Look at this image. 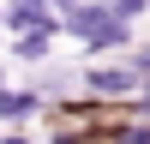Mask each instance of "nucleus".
<instances>
[{"instance_id":"f257e3e1","label":"nucleus","mask_w":150,"mask_h":144,"mask_svg":"<svg viewBox=\"0 0 150 144\" xmlns=\"http://www.w3.org/2000/svg\"><path fill=\"white\" fill-rule=\"evenodd\" d=\"M78 84H84V96L90 102H102V108H126V102H138V72L126 66V60H114V66H78Z\"/></svg>"},{"instance_id":"f03ea898","label":"nucleus","mask_w":150,"mask_h":144,"mask_svg":"<svg viewBox=\"0 0 150 144\" xmlns=\"http://www.w3.org/2000/svg\"><path fill=\"white\" fill-rule=\"evenodd\" d=\"M42 114H48V96L36 84H6L0 90V132H30Z\"/></svg>"},{"instance_id":"7ed1b4c3","label":"nucleus","mask_w":150,"mask_h":144,"mask_svg":"<svg viewBox=\"0 0 150 144\" xmlns=\"http://www.w3.org/2000/svg\"><path fill=\"white\" fill-rule=\"evenodd\" d=\"M0 24H6L12 36H24V30H54L60 36V18H54L48 0H6V6H0Z\"/></svg>"},{"instance_id":"20e7f679","label":"nucleus","mask_w":150,"mask_h":144,"mask_svg":"<svg viewBox=\"0 0 150 144\" xmlns=\"http://www.w3.org/2000/svg\"><path fill=\"white\" fill-rule=\"evenodd\" d=\"M54 42H60L54 30H24V36H12L6 60H18V66H48V54H54Z\"/></svg>"},{"instance_id":"39448f33","label":"nucleus","mask_w":150,"mask_h":144,"mask_svg":"<svg viewBox=\"0 0 150 144\" xmlns=\"http://www.w3.org/2000/svg\"><path fill=\"white\" fill-rule=\"evenodd\" d=\"M108 12H114L120 24H138V18H150V0H102Z\"/></svg>"},{"instance_id":"423d86ee","label":"nucleus","mask_w":150,"mask_h":144,"mask_svg":"<svg viewBox=\"0 0 150 144\" xmlns=\"http://www.w3.org/2000/svg\"><path fill=\"white\" fill-rule=\"evenodd\" d=\"M126 66L138 72V78H150V42H138V48H126Z\"/></svg>"},{"instance_id":"0eeeda50","label":"nucleus","mask_w":150,"mask_h":144,"mask_svg":"<svg viewBox=\"0 0 150 144\" xmlns=\"http://www.w3.org/2000/svg\"><path fill=\"white\" fill-rule=\"evenodd\" d=\"M0 144H36L30 132H0Z\"/></svg>"},{"instance_id":"6e6552de","label":"nucleus","mask_w":150,"mask_h":144,"mask_svg":"<svg viewBox=\"0 0 150 144\" xmlns=\"http://www.w3.org/2000/svg\"><path fill=\"white\" fill-rule=\"evenodd\" d=\"M138 108H144V114H150V78L138 84Z\"/></svg>"},{"instance_id":"1a4fd4ad","label":"nucleus","mask_w":150,"mask_h":144,"mask_svg":"<svg viewBox=\"0 0 150 144\" xmlns=\"http://www.w3.org/2000/svg\"><path fill=\"white\" fill-rule=\"evenodd\" d=\"M6 84H12V78H6V66H0V90H6Z\"/></svg>"}]
</instances>
